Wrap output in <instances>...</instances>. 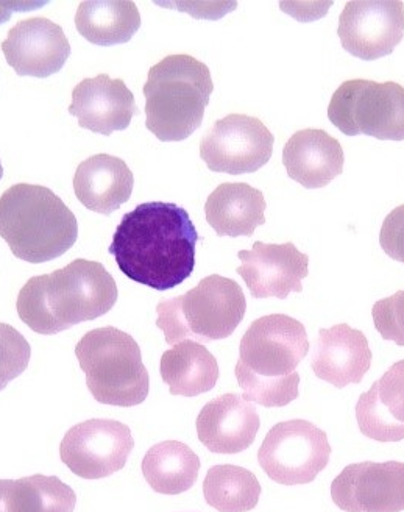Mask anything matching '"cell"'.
<instances>
[{
	"label": "cell",
	"instance_id": "cell-25",
	"mask_svg": "<svg viewBox=\"0 0 404 512\" xmlns=\"http://www.w3.org/2000/svg\"><path fill=\"white\" fill-rule=\"evenodd\" d=\"M199 472V456L178 441L153 445L142 461L144 478L158 494L178 495L189 491L199 478Z\"/></svg>",
	"mask_w": 404,
	"mask_h": 512
},
{
	"label": "cell",
	"instance_id": "cell-5",
	"mask_svg": "<svg viewBox=\"0 0 404 512\" xmlns=\"http://www.w3.org/2000/svg\"><path fill=\"white\" fill-rule=\"evenodd\" d=\"M214 83L191 55H169L150 68L144 85L146 127L163 143H180L202 125Z\"/></svg>",
	"mask_w": 404,
	"mask_h": 512
},
{
	"label": "cell",
	"instance_id": "cell-22",
	"mask_svg": "<svg viewBox=\"0 0 404 512\" xmlns=\"http://www.w3.org/2000/svg\"><path fill=\"white\" fill-rule=\"evenodd\" d=\"M267 202L263 192L247 183H224L205 203L206 221L219 236H252L266 224Z\"/></svg>",
	"mask_w": 404,
	"mask_h": 512
},
{
	"label": "cell",
	"instance_id": "cell-15",
	"mask_svg": "<svg viewBox=\"0 0 404 512\" xmlns=\"http://www.w3.org/2000/svg\"><path fill=\"white\" fill-rule=\"evenodd\" d=\"M2 50L16 74L36 79L60 72L72 52L63 29L47 18L18 22L8 32Z\"/></svg>",
	"mask_w": 404,
	"mask_h": 512
},
{
	"label": "cell",
	"instance_id": "cell-16",
	"mask_svg": "<svg viewBox=\"0 0 404 512\" xmlns=\"http://www.w3.org/2000/svg\"><path fill=\"white\" fill-rule=\"evenodd\" d=\"M69 114L75 116L78 125L85 130L110 136L113 132L127 130L133 116L138 114V107L135 96L122 80L100 74L75 86Z\"/></svg>",
	"mask_w": 404,
	"mask_h": 512
},
{
	"label": "cell",
	"instance_id": "cell-8",
	"mask_svg": "<svg viewBox=\"0 0 404 512\" xmlns=\"http://www.w3.org/2000/svg\"><path fill=\"white\" fill-rule=\"evenodd\" d=\"M328 119L347 136L404 141V88L394 82L348 80L331 97Z\"/></svg>",
	"mask_w": 404,
	"mask_h": 512
},
{
	"label": "cell",
	"instance_id": "cell-31",
	"mask_svg": "<svg viewBox=\"0 0 404 512\" xmlns=\"http://www.w3.org/2000/svg\"><path fill=\"white\" fill-rule=\"evenodd\" d=\"M43 5H46V2H41V4H35V2H16V0H13V2H0V24L7 22L15 11H29L33 10V8L43 7Z\"/></svg>",
	"mask_w": 404,
	"mask_h": 512
},
{
	"label": "cell",
	"instance_id": "cell-23",
	"mask_svg": "<svg viewBox=\"0 0 404 512\" xmlns=\"http://www.w3.org/2000/svg\"><path fill=\"white\" fill-rule=\"evenodd\" d=\"M161 378L172 395L197 397L214 389L219 380V364L205 345L181 341L163 353Z\"/></svg>",
	"mask_w": 404,
	"mask_h": 512
},
{
	"label": "cell",
	"instance_id": "cell-27",
	"mask_svg": "<svg viewBox=\"0 0 404 512\" xmlns=\"http://www.w3.org/2000/svg\"><path fill=\"white\" fill-rule=\"evenodd\" d=\"M203 495L219 512H249L258 505L261 484L255 473L244 467L220 464L206 473Z\"/></svg>",
	"mask_w": 404,
	"mask_h": 512
},
{
	"label": "cell",
	"instance_id": "cell-28",
	"mask_svg": "<svg viewBox=\"0 0 404 512\" xmlns=\"http://www.w3.org/2000/svg\"><path fill=\"white\" fill-rule=\"evenodd\" d=\"M32 347L11 325L0 324V391L24 374L29 367Z\"/></svg>",
	"mask_w": 404,
	"mask_h": 512
},
{
	"label": "cell",
	"instance_id": "cell-1",
	"mask_svg": "<svg viewBox=\"0 0 404 512\" xmlns=\"http://www.w3.org/2000/svg\"><path fill=\"white\" fill-rule=\"evenodd\" d=\"M199 239L185 208L147 202L124 214L108 252L125 277L155 291H169L194 272Z\"/></svg>",
	"mask_w": 404,
	"mask_h": 512
},
{
	"label": "cell",
	"instance_id": "cell-32",
	"mask_svg": "<svg viewBox=\"0 0 404 512\" xmlns=\"http://www.w3.org/2000/svg\"><path fill=\"white\" fill-rule=\"evenodd\" d=\"M4 177V168H2V161H0V180Z\"/></svg>",
	"mask_w": 404,
	"mask_h": 512
},
{
	"label": "cell",
	"instance_id": "cell-24",
	"mask_svg": "<svg viewBox=\"0 0 404 512\" xmlns=\"http://www.w3.org/2000/svg\"><path fill=\"white\" fill-rule=\"evenodd\" d=\"M75 27L89 43L110 47L132 40L141 27V15L135 2L128 0L82 2Z\"/></svg>",
	"mask_w": 404,
	"mask_h": 512
},
{
	"label": "cell",
	"instance_id": "cell-12",
	"mask_svg": "<svg viewBox=\"0 0 404 512\" xmlns=\"http://www.w3.org/2000/svg\"><path fill=\"white\" fill-rule=\"evenodd\" d=\"M337 35L344 50L359 60L387 57L403 41L404 4L400 0L348 2Z\"/></svg>",
	"mask_w": 404,
	"mask_h": 512
},
{
	"label": "cell",
	"instance_id": "cell-13",
	"mask_svg": "<svg viewBox=\"0 0 404 512\" xmlns=\"http://www.w3.org/2000/svg\"><path fill=\"white\" fill-rule=\"evenodd\" d=\"M331 497L345 512L404 511V463L350 464L331 483Z\"/></svg>",
	"mask_w": 404,
	"mask_h": 512
},
{
	"label": "cell",
	"instance_id": "cell-4",
	"mask_svg": "<svg viewBox=\"0 0 404 512\" xmlns=\"http://www.w3.org/2000/svg\"><path fill=\"white\" fill-rule=\"evenodd\" d=\"M0 236L19 260L47 263L74 247L77 219L54 191L19 183L0 197Z\"/></svg>",
	"mask_w": 404,
	"mask_h": 512
},
{
	"label": "cell",
	"instance_id": "cell-11",
	"mask_svg": "<svg viewBox=\"0 0 404 512\" xmlns=\"http://www.w3.org/2000/svg\"><path fill=\"white\" fill-rule=\"evenodd\" d=\"M135 447L132 431L117 420L91 419L64 434L60 456L71 472L100 480L124 469Z\"/></svg>",
	"mask_w": 404,
	"mask_h": 512
},
{
	"label": "cell",
	"instance_id": "cell-21",
	"mask_svg": "<svg viewBox=\"0 0 404 512\" xmlns=\"http://www.w3.org/2000/svg\"><path fill=\"white\" fill-rule=\"evenodd\" d=\"M135 177L121 158L99 153L80 163L74 191L83 207L110 216L132 197Z\"/></svg>",
	"mask_w": 404,
	"mask_h": 512
},
{
	"label": "cell",
	"instance_id": "cell-19",
	"mask_svg": "<svg viewBox=\"0 0 404 512\" xmlns=\"http://www.w3.org/2000/svg\"><path fill=\"white\" fill-rule=\"evenodd\" d=\"M345 155L336 138L316 128L294 133L283 150L289 177L306 189L325 188L344 171Z\"/></svg>",
	"mask_w": 404,
	"mask_h": 512
},
{
	"label": "cell",
	"instance_id": "cell-2",
	"mask_svg": "<svg viewBox=\"0 0 404 512\" xmlns=\"http://www.w3.org/2000/svg\"><path fill=\"white\" fill-rule=\"evenodd\" d=\"M116 302V281L105 266L75 260L52 274L30 278L16 308L30 330L49 336L105 316Z\"/></svg>",
	"mask_w": 404,
	"mask_h": 512
},
{
	"label": "cell",
	"instance_id": "cell-30",
	"mask_svg": "<svg viewBox=\"0 0 404 512\" xmlns=\"http://www.w3.org/2000/svg\"><path fill=\"white\" fill-rule=\"evenodd\" d=\"M380 244L387 256L404 264V205L387 214L381 227Z\"/></svg>",
	"mask_w": 404,
	"mask_h": 512
},
{
	"label": "cell",
	"instance_id": "cell-26",
	"mask_svg": "<svg viewBox=\"0 0 404 512\" xmlns=\"http://www.w3.org/2000/svg\"><path fill=\"white\" fill-rule=\"evenodd\" d=\"M75 503L74 489L58 477L36 473L19 480H0V512H72Z\"/></svg>",
	"mask_w": 404,
	"mask_h": 512
},
{
	"label": "cell",
	"instance_id": "cell-9",
	"mask_svg": "<svg viewBox=\"0 0 404 512\" xmlns=\"http://www.w3.org/2000/svg\"><path fill=\"white\" fill-rule=\"evenodd\" d=\"M330 458L327 433L303 419L270 428L258 452L259 466L267 477L284 486L312 483Z\"/></svg>",
	"mask_w": 404,
	"mask_h": 512
},
{
	"label": "cell",
	"instance_id": "cell-3",
	"mask_svg": "<svg viewBox=\"0 0 404 512\" xmlns=\"http://www.w3.org/2000/svg\"><path fill=\"white\" fill-rule=\"evenodd\" d=\"M309 352L302 322L286 314H270L252 322L242 336L234 369L244 400L281 408L298 399L300 366Z\"/></svg>",
	"mask_w": 404,
	"mask_h": 512
},
{
	"label": "cell",
	"instance_id": "cell-18",
	"mask_svg": "<svg viewBox=\"0 0 404 512\" xmlns=\"http://www.w3.org/2000/svg\"><path fill=\"white\" fill-rule=\"evenodd\" d=\"M261 427L258 411L239 394L220 395L197 417V434L210 452L236 455L255 442Z\"/></svg>",
	"mask_w": 404,
	"mask_h": 512
},
{
	"label": "cell",
	"instance_id": "cell-29",
	"mask_svg": "<svg viewBox=\"0 0 404 512\" xmlns=\"http://www.w3.org/2000/svg\"><path fill=\"white\" fill-rule=\"evenodd\" d=\"M373 324L386 341L404 347V289L373 305Z\"/></svg>",
	"mask_w": 404,
	"mask_h": 512
},
{
	"label": "cell",
	"instance_id": "cell-10",
	"mask_svg": "<svg viewBox=\"0 0 404 512\" xmlns=\"http://www.w3.org/2000/svg\"><path fill=\"white\" fill-rule=\"evenodd\" d=\"M269 128L247 114H228L219 119L200 143V157L208 169L222 174H253L269 163L273 155Z\"/></svg>",
	"mask_w": 404,
	"mask_h": 512
},
{
	"label": "cell",
	"instance_id": "cell-6",
	"mask_svg": "<svg viewBox=\"0 0 404 512\" xmlns=\"http://www.w3.org/2000/svg\"><path fill=\"white\" fill-rule=\"evenodd\" d=\"M245 311L247 300L241 286L231 278L210 275L183 296L156 306V327L163 330L169 345L220 341L233 335Z\"/></svg>",
	"mask_w": 404,
	"mask_h": 512
},
{
	"label": "cell",
	"instance_id": "cell-20",
	"mask_svg": "<svg viewBox=\"0 0 404 512\" xmlns=\"http://www.w3.org/2000/svg\"><path fill=\"white\" fill-rule=\"evenodd\" d=\"M356 420L366 438L378 442L404 439V360L387 369L356 403Z\"/></svg>",
	"mask_w": 404,
	"mask_h": 512
},
{
	"label": "cell",
	"instance_id": "cell-7",
	"mask_svg": "<svg viewBox=\"0 0 404 512\" xmlns=\"http://www.w3.org/2000/svg\"><path fill=\"white\" fill-rule=\"evenodd\" d=\"M75 356L97 402L132 408L147 399L149 372L138 342L128 333L114 327L88 331L75 347Z\"/></svg>",
	"mask_w": 404,
	"mask_h": 512
},
{
	"label": "cell",
	"instance_id": "cell-14",
	"mask_svg": "<svg viewBox=\"0 0 404 512\" xmlns=\"http://www.w3.org/2000/svg\"><path fill=\"white\" fill-rule=\"evenodd\" d=\"M241 266L236 269L244 278L253 299H288L291 292H302V281L308 277L309 256L300 252L294 242L264 244L255 242L252 250L238 253Z\"/></svg>",
	"mask_w": 404,
	"mask_h": 512
},
{
	"label": "cell",
	"instance_id": "cell-17",
	"mask_svg": "<svg viewBox=\"0 0 404 512\" xmlns=\"http://www.w3.org/2000/svg\"><path fill=\"white\" fill-rule=\"evenodd\" d=\"M372 366L366 335L347 324L322 328L312 347L311 367L317 378L344 389L359 384Z\"/></svg>",
	"mask_w": 404,
	"mask_h": 512
}]
</instances>
